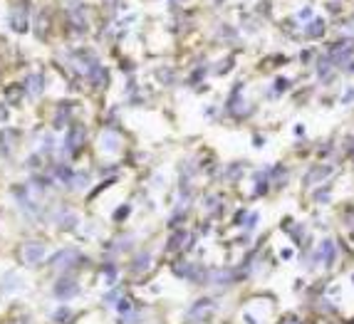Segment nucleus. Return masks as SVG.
Returning <instances> with one entry per match:
<instances>
[{"instance_id":"obj_2","label":"nucleus","mask_w":354,"mask_h":324,"mask_svg":"<svg viewBox=\"0 0 354 324\" xmlns=\"http://www.w3.org/2000/svg\"><path fill=\"white\" fill-rule=\"evenodd\" d=\"M23 257H25V263H27V265H37V263L42 260V257H45V247H42L40 243H30V245H25Z\"/></svg>"},{"instance_id":"obj_3","label":"nucleus","mask_w":354,"mask_h":324,"mask_svg":"<svg viewBox=\"0 0 354 324\" xmlns=\"http://www.w3.org/2000/svg\"><path fill=\"white\" fill-rule=\"evenodd\" d=\"M72 260H77V252L75 250H65V252H60L54 257V268H70Z\"/></svg>"},{"instance_id":"obj_4","label":"nucleus","mask_w":354,"mask_h":324,"mask_svg":"<svg viewBox=\"0 0 354 324\" xmlns=\"http://www.w3.org/2000/svg\"><path fill=\"white\" fill-rule=\"evenodd\" d=\"M129 307H132V304H129V299H122V304H119V309H122V312H129Z\"/></svg>"},{"instance_id":"obj_1","label":"nucleus","mask_w":354,"mask_h":324,"mask_svg":"<svg viewBox=\"0 0 354 324\" xmlns=\"http://www.w3.org/2000/svg\"><path fill=\"white\" fill-rule=\"evenodd\" d=\"M80 292V285L75 282V280H60L54 285V295L60 297V299H70V297H75Z\"/></svg>"},{"instance_id":"obj_5","label":"nucleus","mask_w":354,"mask_h":324,"mask_svg":"<svg viewBox=\"0 0 354 324\" xmlns=\"http://www.w3.org/2000/svg\"><path fill=\"white\" fill-rule=\"evenodd\" d=\"M285 324H292V322H285Z\"/></svg>"}]
</instances>
